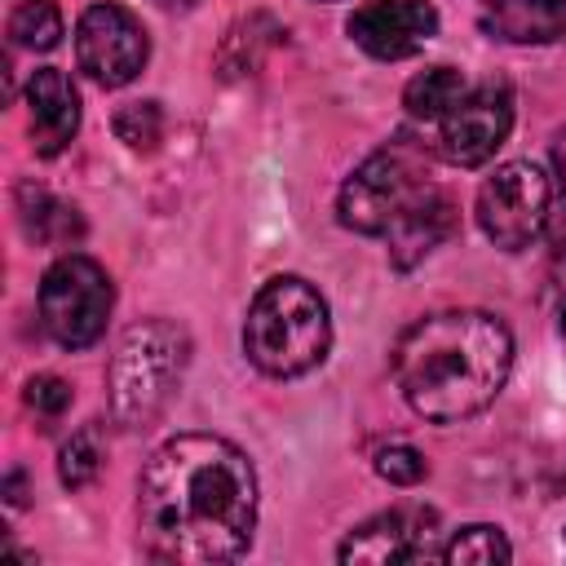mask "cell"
I'll return each mask as SVG.
<instances>
[{"label": "cell", "instance_id": "obj_15", "mask_svg": "<svg viewBox=\"0 0 566 566\" xmlns=\"http://www.w3.org/2000/svg\"><path fill=\"white\" fill-rule=\"evenodd\" d=\"M18 208H22V226H27V234H31L35 243L66 248V243H75V239L84 234L80 212H75L71 203L53 199V195H49V190H40V186H22Z\"/></svg>", "mask_w": 566, "mask_h": 566}, {"label": "cell", "instance_id": "obj_22", "mask_svg": "<svg viewBox=\"0 0 566 566\" xmlns=\"http://www.w3.org/2000/svg\"><path fill=\"white\" fill-rule=\"evenodd\" d=\"M548 239L557 252H566V128L553 137V203H548Z\"/></svg>", "mask_w": 566, "mask_h": 566}, {"label": "cell", "instance_id": "obj_3", "mask_svg": "<svg viewBox=\"0 0 566 566\" xmlns=\"http://www.w3.org/2000/svg\"><path fill=\"white\" fill-rule=\"evenodd\" d=\"M332 345V318L318 287H310L296 274L270 279L243 318V354L265 376H305L327 358Z\"/></svg>", "mask_w": 566, "mask_h": 566}, {"label": "cell", "instance_id": "obj_26", "mask_svg": "<svg viewBox=\"0 0 566 566\" xmlns=\"http://www.w3.org/2000/svg\"><path fill=\"white\" fill-rule=\"evenodd\" d=\"M562 340H566V301H562Z\"/></svg>", "mask_w": 566, "mask_h": 566}, {"label": "cell", "instance_id": "obj_10", "mask_svg": "<svg viewBox=\"0 0 566 566\" xmlns=\"http://www.w3.org/2000/svg\"><path fill=\"white\" fill-rule=\"evenodd\" d=\"M345 31L363 53L398 62L420 53L438 35V9L429 0H367L349 13Z\"/></svg>", "mask_w": 566, "mask_h": 566}, {"label": "cell", "instance_id": "obj_11", "mask_svg": "<svg viewBox=\"0 0 566 566\" xmlns=\"http://www.w3.org/2000/svg\"><path fill=\"white\" fill-rule=\"evenodd\" d=\"M433 535H438L433 509H424V504L385 509L345 535L340 562H424V557L442 553L433 544Z\"/></svg>", "mask_w": 566, "mask_h": 566}, {"label": "cell", "instance_id": "obj_6", "mask_svg": "<svg viewBox=\"0 0 566 566\" xmlns=\"http://www.w3.org/2000/svg\"><path fill=\"white\" fill-rule=\"evenodd\" d=\"M111 305L115 287L106 270L84 252L57 256L40 279V327L62 349H88L106 332Z\"/></svg>", "mask_w": 566, "mask_h": 566}, {"label": "cell", "instance_id": "obj_19", "mask_svg": "<svg viewBox=\"0 0 566 566\" xmlns=\"http://www.w3.org/2000/svg\"><path fill=\"white\" fill-rule=\"evenodd\" d=\"M102 460H106V451H102V433H97V424H84V429L71 433V442L62 447L57 478H62L71 491H80V486H88V482L102 473Z\"/></svg>", "mask_w": 566, "mask_h": 566}, {"label": "cell", "instance_id": "obj_23", "mask_svg": "<svg viewBox=\"0 0 566 566\" xmlns=\"http://www.w3.org/2000/svg\"><path fill=\"white\" fill-rule=\"evenodd\" d=\"M22 398H27V407H31L35 416L57 420V416L71 407V385H66L62 376H31Z\"/></svg>", "mask_w": 566, "mask_h": 566}, {"label": "cell", "instance_id": "obj_17", "mask_svg": "<svg viewBox=\"0 0 566 566\" xmlns=\"http://www.w3.org/2000/svg\"><path fill=\"white\" fill-rule=\"evenodd\" d=\"M438 557H442V562H464V566H495V562H509L513 548H509V539H504L500 526L473 522V526H460V531L442 544Z\"/></svg>", "mask_w": 566, "mask_h": 566}, {"label": "cell", "instance_id": "obj_24", "mask_svg": "<svg viewBox=\"0 0 566 566\" xmlns=\"http://www.w3.org/2000/svg\"><path fill=\"white\" fill-rule=\"evenodd\" d=\"M4 491H9V504H13V509L27 504V495H22V469H13V473L4 478Z\"/></svg>", "mask_w": 566, "mask_h": 566}, {"label": "cell", "instance_id": "obj_9", "mask_svg": "<svg viewBox=\"0 0 566 566\" xmlns=\"http://www.w3.org/2000/svg\"><path fill=\"white\" fill-rule=\"evenodd\" d=\"M509 128L513 93L504 84H478L438 119V155L455 168H478L504 146Z\"/></svg>", "mask_w": 566, "mask_h": 566}, {"label": "cell", "instance_id": "obj_21", "mask_svg": "<svg viewBox=\"0 0 566 566\" xmlns=\"http://www.w3.org/2000/svg\"><path fill=\"white\" fill-rule=\"evenodd\" d=\"M376 473L385 482H394V486H416L429 473V464L411 442H389V447L376 451Z\"/></svg>", "mask_w": 566, "mask_h": 566}, {"label": "cell", "instance_id": "obj_25", "mask_svg": "<svg viewBox=\"0 0 566 566\" xmlns=\"http://www.w3.org/2000/svg\"><path fill=\"white\" fill-rule=\"evenodd\" d=\"M155 4H164V9H190L195 0H155Z\"/></svg>", "mask_w": 566, "mask_h": 566}, {"label": "cell", "instance_id": "obj_4", "mask_svg": "<svg viewBox=\"0 0 566 566\" xmlns=\"http://www.w3.org/2000/svg\"><path fill=\"white\" fill-rule=\"evenodd\" d=\"M190 363V336L186 327H177L172 318H142L133 323L115 354H111V371H106V389H111V416L124 429H146L159 420V411L168 407V398L177 394L181 376Z\"/></svg>", "mask_w": 566, "mask_h": 566}, {"label": "cell", "instance_id": "obj_7", "mask_svg": "<svg viewBox=\"0 0 566 566\" xmlns=\"http://www.w3.org/2000/svg\"><path fill=\"white\" fill-rule=\"evenodd\" d=\"M548 203L553 177H544L531 159H509L478 186V226L495 248L517 252L548 226Z\"/></svg>", "mask_w": 566, "mask_h": 566}, {"label": "cell", "instance_id": "obj_27", "mask_svg": "<svg viewBox=\"0 0 566 566\" xmlns=\"http://www.w3.org/2000/svg\"><path fill=\"white\" fill-rule=\"evenodd\" d=\"M562 539H566V531H562Z\"/></svg>", "mask_w": 566, "mask_h": 566}, {"label": "cell", "instance_id": "obj_20", "mask_svg": "<svg viewBox=\"0 0 566 566\" xmlns=\"http://www.w3.org/2000/svg\"><path fill=\"white\" fill-rule=\"evenodd\" d=\"M115 133H119V142H128L133 150H150V146L164 137V111H159V102H128V106L115 115Z\"/></svg>", "mask_w": 566, "mask_h": 566}, {"label": "cell", "instance_id": "obj_8", "mask_svg": "<svg viewBox=\"0 0 566 566\" xmlns=\"http://www.w3.org/2000/svg\"><path fill=\"white\" fill-rule=\"evenodd\" d=\"M150 57L146 27L115 0H97L75 22V62L102 88H124Z\"/></svg>", "mask_w": 566, "mask_h": 566}, {"label": "cell", "instance_id": "obj_14", "mask_svg": "<svg viewBox=\"0 0 566 566\" xmlns=\"http://www.w3.org/2000/svg\"><path fill=\"white\" fill-rule=\"evenodd\" d=\"M451 230H455V203H451L447 190L429 186V190L398 217V226L385 234V239H389V256H394V265L407 270V265L424 261Z\"/></svg>", "mask_w": 566, "mask_h": 566}, {"label": "cell", "instance_id": "obj_1", "mask_svg": "<svg viewBox=\"0 0 566 566\" xmlns=\"http://www.w3.org/2000/svg\"><path fill=\"white\" fill-rule=\"evenodd\" d=\"M142 544L159 562H234L256 526L252 460L217 433H177L137 478Z\"/></svg>", "mask_w": 566, "mask_h": 566}, {"label": "cell", "instance_id": "obj_13", "mask_svg": "<svg viewBox=\"0 0 566 566\" xmlns=\"http://www.w3.org/2000/svg\"><path fill=\"white\" fill-rule=\"evenodd\" d=\"M482 31L504 44L566 40V0H482Z\"/></svg>", "mask_w": 566, "mask_h": 566}, {"label": "cell", "instance_id": "obj_18", "mask_svg": "<svg viewBox=\"0 0 566 566\" xmlns=\"http://www.w3.org/2000/svg\"><path fill=\"white\" fill-rule=\"evenodd\" d=\"M9 35L18 49H53L62 40V13L53 0H27L9 18Z\"/></svg>", "mask_w": 566, "mask_h": 566}, {"label": "cell", "instance_id": "obj_5", "mask_svg": "<svg viewBox=\"0 0 566 566\" xmlns=\"http://www.w3.org/2000/svg\"><path fill=\"white\" fill-rule=\"evenodd\" d=\"M429 164L424 150L402 142L380 146L376 155H367L340 186L336 195V212L340 226L358 230V234H389L398 226V217L429 190Z\"/></svg>", "mask_w": 566, "mask_h": 566}, {"label": "cell", "instance_id": "obj_2", "mask_svg": "<svg viewBox=\"0 0 566 566\" xmlns=\"http://www.w3.org/2000/svg\"><path fill=\"white\" fill-rule=\"evenodd\" d=\"M513 367V336L486 310H438L394 340V380L407 407L455 424L495 402Z\"/></svg>", "mask_w": 566, "mask_h": 566}, {"label": "cell", "instance_id": "obj_16", "mask_svg": "<svg viewBox=\"0 0 566 566\" xmlns=\"http://www.w3.org/2000/svg\"><path fill=\"white\" fill-rule=\"evenodd\" d=\"M464 93H469V80H464L455 66H429V71H420V75L402 88V106H407L411 119L438 124Z\"/></svg>", "mask_w": 566, "mask_h": 566}, {"label": "cell", "instance_id": "obj_12", "mask_svg": "<svg viewBox=\"0 0 566 566\" xmlns=\"http://www.w3.org/2000/svg\"><path fill=\"white\" fill-rule=\"evenodd\" d=\"M27 111H31V146L35 155H62L80 128V93L57 66H40L27 80Z\"/></svg>", "mask_w": 566, "mask_h": 566}]
</instances>
